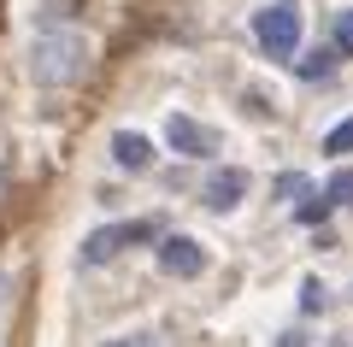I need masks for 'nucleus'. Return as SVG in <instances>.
<instances>
[{
  "mask_svg": "<svg viewBox=\"0 0 353 347\" xmlns=\"http://www.w3.org/2000/svg\"><path fill=\"white\" fill-rule=\"evenodd\" d=\"M88 53L94 48L83 30H41L30 41V77H36V88H71L88 71Z\"/></svg>",
  "mask_w": 353,
  "mask_h": 347,
  "instance_id": "nucleus-1",
  "label": "nucleus"
},
{
  "mask_svg": "<svg viewBox=\"0 0 353 347\" xmlns=\"http://www.w3.org/2000/svg\"><path fill=\"white\" fill-rule=\"evenodd\" d=\"M253 36H259V48L271 53V59H294V48H301V6H294V0L265 6V12L253 18Z\"/></svg>",
  "mask_w": 353,
  "mask_h": 347,
  "instance_id": "nucleus-2",
  "label": "nucleus"
},
{
  "mask_svg": "<svg viewBox=\"0 0 353 347\" xmlns=\"http://www.w3.org/2000/svg\"><path fill=\"white\" fill-rule=\"evenodd\" d=\"M148 236H153V224H101L94 236H83L77 259H83V265H112L130 241H148Z\"/></svg>",
  "mask_w": 353,
  "mask_h": 347,
  "instance_id": "nucleus-3",
  "label": "nucleus"
},
{
  "mask_svg": "<svg viewBox=\"0 0 353 347\" xmlns=\"http://www.w3.org/2000/svg\"><path fill=\"white\" fill-rule=\"evenodd\" d=\"M165 141H171L176 153H189V159H206V153H218V130H206L201 118H189V112H171Z\"/></svg>",
  "mask_w": 353,
  "mask_h": 347,
  "instance_id": "nucleus-4",
  "label": "nucleus"
},
{
  "mask_svg": "<svg viewBox=\"0 0 353 347\" xmlns=\"http://www.w3.org/2000/svg\"><path fill=\"white\" fill-rule=\"evenodd\" d=\"M159 271H165V277H183V283L201 277V271H206L201 241H194V236H165V241H159Z\"/></svg>",
  "mask_w": 353,
  "mask_h": 347,
  "instance_id": "nucleus-5",
  "label": "nucleus"
},
{
  "mask_svg": "<svg viewBox=\"0 0 353 347\" xmlns=\"http://www.w3.org/2000/svg\"><path fill=\"white\" fill-rule=\"evenodd\" d=\"M206 206L212 212H230V206H241V195H248V171H241V165H224V171H212L206 177Z\"/></svg>",
  "mask_w": 353,
  "mask_h": 347,
  "instance_id": "nucleus-6",
  "label": "nucleus"
},
{
  "mask_svg": "<svg viewBox=\"0 0 353 347\" xmlns=\"http://www.w3.org/2000/svg\"><path fill=\"white\" fill-rule=\"evenodd\" d=\"M112 159L124 165V171H148L153 148H148V136H136V130H118V136H112Z\"/></svg>",
  "mask_w": 353,
  "mask_h": 347,
  "instance_id": "nucleus-7",
  "label": "nucleus"
},
{
  "mask_svg": "<svg viewBox=\"0 0 353 347\" xmlns=\"http://www.w3.org/2000/svg\"><path fill=\"white\" fill-rule=\"evenodd\" d=\"M324 200H330V206H353V171H336V177H330V183H324Z\"/></svg>",
  "mask_w": 353,
  "mask_h": 347,
  "instance_id": "nucleus-8",
  "label": "nucleus"
},
{
  "mask_svg": "<svg viewBox=\"0 0 353 347\" xmlns=\"http://www.w3.org/2000/svg\"><path fill=\"white\" fill-rule=\"evenodd\" d=\"M324 153H353V118H347V124H336V130L324 136Z\"/></svg>",
  "mask_w": 353,
  "mask_h": 347,
  "instance_id": "nucleus-9",
  "label": "nucleus"
},
{
  "mask_svg": "<svg viewBox=\"0 0 353 347\" xmlns=\"http://www.w3.org/2000/svg\"><path fill=\"white\" fill-rule=\"evenodd\" d=\"M336 53H353V12L336 18Z\"/></svg>",
  "mask_w": 353,
  "mask_h": 347,
  "instance_id": "nucleus-10",
  "label": "nucleus"
},
{
  "mask_svg": "<svg viewBox=\"0 0 353 347\" xmlns=\"http://www.w3.org/2000/svg\"><path fill=\"white\" fill-rule=\"evenodd\" d=\"M301 306H306V312H318V306H324V283H318V277L301 288Z\"/></svg>",
  "mask_w": 353,
  "mask_h": 347,
  "instance_id": "nucleus-11",
  "label": "nucleus"
},
{
  "mask_svg": "<svg viewBox=\"0 0 353 347\" xmlns=\"http://www.w3.org/2000/svg\"><path fill=\"white\" fill-rule=\"evenodd\" d=\"M301 77H306V83H318V77H330V59H324V53H318V59H306V65H301Z\"/></svg>",
  "mask_w": 353,
  "mask_h": 347,
  "instance_id": "nucleus-12",
  "label": "nucleus"
},
{
  "mask_svg": "<svg viewBox=\"0 0 353 347\" xmlns=\"http://www.w3.org/2000/svg\"><path fill=\"white\" fill-rule=\"evenodd\" d=\"M106 347H159L153 335H118V341H106Z\"/></svg>",
  "mask_w": 353,
  "mask_h": 347,
  "instance_id": "nucleus-13",
  "label": "nucleus"
},
{
  "mask_svg": "<svg viewBox=\"0 0 353 347\" xmlns=\"http://www.w3.org/2000/svg\"><path fill=\"white\" fill-rule=\"evenodd\" d=\"M0 200H6V171H0Z\"/></svg>",
  "mask_w": 353,
  "mask_h": 347,
  "instance_id": "nucleus-14",
  "label": "nucleus"
}]
</instances>
